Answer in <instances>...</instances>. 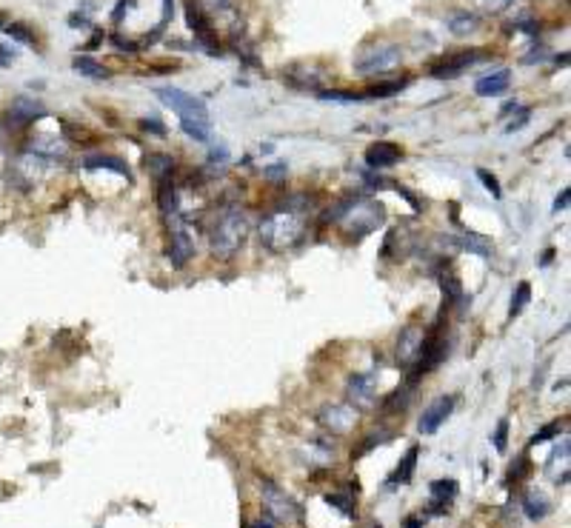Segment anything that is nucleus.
<instances>
[{
	"mask_svg": "<svg viewBox=\"0 0 571 528\" xmlns=\"http://www.w3.org/2000/svg\"><path fill=\"white\" fill-rule=\"evenodd\" d=\"M532 300V286L529 283H520L514 289V297H511V317H517L523 309H525V303Z\"/></svg>",
	"mask_w": 571,
	"mask_h": 528,
	"instance_id": "c756f323",
	"label": "nucleus"
},
{
	"mask_svg": "<svg viewBox=\"0 0 571 528\" xmlns=\"http://www.w3.org/2000/svg\"><path fill=\"white\" fill-rule=\"evenodd\" d=\"M249 226H251V220L246 214V209L240 206H226L221 214L214 217V223L209 229V249L217 260H229L235 257L246 237H249Z\"/></svg>",
	"mask_w": 571,
	"mask_h": 528,
	"instance_id": "f03ea898",
	"label": "nucleus"
},
{
	"mask_svg": "<svg viewBox=\"0 0 571 528\" xmlns=\"http://www.w3.org/2000/svg\"><path fill=\"white\" fill-rule=\"evenodd\" d=\"M474 4L483 9V12H489V15H497V12H506L514 0H474Z\"/></svg>",
	"mask_w": 571,
	"mask_h": 528,
	"instance_id": "473e14b6",
	"label": "nucleus"
},
{
	"mask_svg": "<svg viewBox=\"0 0 571 528\" xmlns=\"http://www.w3.org/2000/svg\"><path fill=\"white\" fill-rule=\"evenodd\" d=\"M423 337H426V331H423V326H417V323H412V326H406V329L400 331V337H398V363H400L403 369H414V366H417Z\"/></svg>",
	"mask_w": 571,
	"mask_h": 528,
	"instance_id": "1a4fd4ad",
	"label": "nucleus"
},
{
	"mask_svg": "<svg viewBox=\"0 0 571 528\" xmlns=\"http://www.w3.org/2000/svg\"><path fill=\"white\" fill-rule=\"evenodd\" d=\"M181 128L195 140H209L211 138V120H181Z\"/></svg>",
	"mask_w": 571,
	"mask_h": 528,
	"instance_id": "a878e982",
	"label": "nucleus"
},
{
	"mask_svg": "<svg viewBox=\"0 0 571 528\" xmlns=\"http://www.w3.org/2000/svg\"><path fill=\"white\" fill-rule=\"evenodd\" d=\"M440 283H443V291H446V300H463V286H460V277L454 275V272H443L440 275Z\"/></svg>",
	"mask_w": 571,
	"mask_h": 528,
	"instance_id": "c85d7f7f",
	"label": "nucleus"
},
{
	"mask_svg": "<svg viewBox=\"0 0 571 528\" xmlns=\"http://www.w3.org/2000/svg\"><path fill=\"white\" fill-rule=\"evenodd\" d=\"M508 86H511V72L508 69H500L494 74H486V77H480L474 83V95L480 98H497L503 92H508Z\"/></svg>",
	"mask_w": 571,
	"mask_h": 528,
	"instance_id": "ddd939ff",
	"label": "nucleus"
},
{
	"mask_svg": "<svg viewBox=\"0 0 571 528\" xmlns=\"http://www.w3.org/2000/svg\"><path fill=\"white\" fill-rule=\"evenodd\" d=\"M312 209V200L306 194H291L277 211L266 214L260 223V243L266 249L283 251L303 240L306 235V214Z\"/></svg>",
	"mask_w": 571,
	"mask_h": 528,
	"instance_id": "f257e3e1",
	"label": "nucleus"
},
{
	"mask_svg": "<svg viewBox=\"0 0 571 528\" xmlns=\"http://www.w3.org/2000/svg\"><path fill=\"white\" fill-rule=\"evenodd\" d=\"M514 29H520V32H525V34H532V37L537 34V23H534V18H532L529 12H525L523 18H517V20H514Z\"/></svg>",
	"mask_w": 571,
	"mask_h": 528,
	"instance_id": "c9c22d12",
	"label": "nucleus"
},
{
	"mask_svg": "<svg viewBox=\"0 0 571 528\" xmlns=\"http://www.w3.org/2000/svg\"><path fill=\"white\" fill-rule=\"evenodd\" d=\"M568 206V189H563L560 194H557V200H554V211H560V209H565Z\"/></svg>",
	"mask_w": 571,
	"mask_h": 528,
	"instance_id": "de8ad7c7",
	"label": "nucleus"
},
{
	"mask_svg": "<svg viewBox=\"0 0 571 528\" xmlns=\"http://www.w3.org/2000/svg\"><path fill=\"white\" fill-rule=\"evenodd\" d=\"M171 237H169V260H171V266L174 269H183L186 263L195 257V240H192V235H189V229H186V223H183V217H174L171 214Z\"/></svg>",
	"mask_w": 571,
	"mask_h": 528,
	"instance_id": "0eeeda50",
	"label": "nucleus"
},
{
	"mask_svg": "<svg viewBox=\"0 0 571 528\" xmlns=\"http://www.w3.org/2000/svg\"><path fill=\"white\" fill-rule=\"evenodd\" d=\"M477 29H480V18L471 15V12H454L449 18V32L457 34V37H466V34H471Z\"/></svg>",
	"mask_w": 571,
	"mask_h": 528,
	"instance_id": "aec40b11",
	"label": "nucleus"
},
{
	"mask_svg": "<svg viewBox=\"0 0 571 528\" xmlns=\"http://www.w3.org/2000/svg\"><path fill=\"white\" fill-rule=\"evenodd\" d=\"M83 169H89V171H95V169H109V171H114V174H129V163L123 160V157H114V154H103V152H89L83 160Z\"/></svg>",
	"mask_w": 571,
	"mask_h": 528,
	"instance_id": "2eb2a0df",
	"label": "nucleus"
},
{
	"mask_svg": "<svg viewBox=\"0 0 571 528\" xmlns=\"http://www.w3.org/2000/svg\"><path fill=\"white\" fill-rule=\"evenodd\" d=\"M317 98H320V100H334V103H357V100H363L366 95H357V92H337V89H329V92H320Z\"/></svg>",
	"mask_w": 571,
	"mask_h": 528,
	"instance_id": "2f4dec72",
	"label": "nucleus"
},
{
	"mask_svg": "<svg viewBox=\"0 0 571 528\" xmlns=\"http://www.w3.org/2000/svg\"><path fill=\"white\" fill-rule=\"evenodd\" d=\"M355 423H357V411L351 409L348 403H329V406L320 409V425H326L329 431L343 434Z\"/></svg>",
	"mask_w": 571,
	"mask_h": 528,
	"instance_id": "9b49d317",
	"label": "nucleus"
},
{
	"mask_svg": "<svg viewBox=\"0 0 571 528\" xmlns=\"http://www.w3.org/2000/svg\"><path fill=\"white\" fill-rule=\"evenodd\" d=\"M263 506H266V514L277 522H294L303 514L300 506L283 489H277L272 480H263Z\"/></svg>",
	"mask_w": 571,
	"mask_h": 528,
	"instance_id": "423d86ee",
	"label": "nucleus"
},
{
	"mask_svg": "<svg viewBox=\"0 0 571 528\" xmlns=\"http://www.w3.org/2000/svg\"><path fill=\"white\" fill-rule=\"evenodd\" d=\"M140 128H143V131H152L155 138H166V126H163L160 120H155V117H143V120H140Z\"/></svg>",
	"mask_w": 571,
	"mask_h": 528,
	"instance_id": "f704fd0d",
	"label": "nucleus"
},
{
	"mask_svg": "<svg viewBox=\"0 0 571 528\" xmlns=\"http://www.w3.org/2000/svg\"><path fill=\"white\" fill-rule=\"evenodd\" d=\"M551 257H554V249H549V251L543 254V263H551Z\"/></svg>",
	"mask_w": 571,
	"mask_h": 528,
	"instance_id": "603ef678",
	"label": "nucleus"
},
{
	"mask_svg": "<svg viewBox=\"0 0 571 528\" xmlns=\"http://www.w3.org/2000/svg\"><path fill=\"white\" fill-rule=\"evenodd\" d=\"M480 58H486V52H483V49L457 52V55H452V58H446L440 63H434L431 66V77H437V80H454L463 72H468L474 63H480Z\"/></svg>",
	"mask_w": 571,
	"mask_h": 528,
	"instance_id": "6e6552de",
	"label": "nucleus"
},
{
	"mask_svg": "<svg viewBox=\"0 0 571 528\" xmlns=\"http://www.w3.org/2000/svg\"><path fill=\"white\" fill-rule=\"evenodd\" d=\"M203 6H206V12H211V15H221V12H229V9H232V0H203Z\"/></svg>",
	"mask_w": 571,
	"mask_h": 528,
	"instance_id": "4c0bfd02",
	"label": "nucleus"
},
{
	"mask_svg": "<svg viewBox=\"0 0 571 528\" xmlns=\"http://www.w3.org/2000/svg\"><path fill=\"white\" fill-rule=\"evenodd\" d=\"M131 6H135V0H120V4L114 6V12H112V18H114V23H120L123 18H126V12L131 9Z\"/></svg>",
	"mask_w": 571,
	"mask_h": 528,
	"instance_id": "79ce46f5",
	"label": "nucleus"
},
{
	"mask_svg": "<svg viewBox=\"0 0 571 528\" xmlns=\"http://www.w3.org/2000/svg\"><path fill=\"white\" fill-rule=\"evenodd\" d=\"M157 100H163L174 114H178L181 120H209V109L200 98L183 92V89H174V86H160V89H155Z\"/></svg>",
	"mask_w": 571,
	"mask_h": 528,
	"instance_id": "39448f33",
	"label": "nucleus"
},
{
	"mask_svg": "<svg viewBox=\"0 0 571 528\" xmlns=\"http://www.w3.org/2000/svg\"><path fill=\"white\" fill-rule=\"evenodd\" d=\"M109 40H112V46H117L120 52H138V49H140V43H135V40H123L120 34H112Z\"/></svg>",
	"mask_w": 571,
	"mask_h": 528,
	"instance_id": "58836bf2",
	"label": "nucleus"
},
{
	"mask_svg": "<svg viewBox=\"0 0 571 528\" xmlns=\"http://www.w3.org/2000/svg\"><path fill=\"white\" fill-rule=\"evenodd\" d=\"M6 32L12 34V37H18V40H23V43H34V34L23 26V23H9L6 26Z\"/></svg>",
	"mask_w": 571,
	"mask_h": 528,
	"instance_id": "e433bc0d",
	"label": "nucleus"
},
{
	"mask_svg": "<svg viewBox=\"0 0 571 528\" xmlns=\"http://www.w3.org/2000/svg\"><path fill=\"white\" fill-rule=\"evenodd\" d=\"M428 491H431V500H434V503H443V506H449V503L457 497L460 486H457L454 480H434L431 486H428Z\"/></svg>",
	"mask_w": 571,
	"mask_h": 528,
	"instance_id": "4be33fe9",
	"label": "nucleus"
},
{
	"mask_svg": "<svg viewBox=\"0 0 571 528\" xmlns=\"http://www.w3.org/2000/svg\"><path fill=\"white\" fill-rule=\"evenodd\" d=\"M406 89V80H388V83H377L366 92V98H391Z\"/></svg>",
	"mask_w": 571,
	"mask_h": 528,
	"instance_id": "bb28decb",
	"label": "nucleus"
},
{
	"mask_svg": "<svg viewBox=\"0 0 571 528\" xmlns=\"http://www.w3.org/2000/svg\"><path fill=\"white\" fill-rule=\"evenodd\" d=\"M40 114H43V109H40V103L32 100V98H18V100L12 103V120H15V123H32V120L40 117Z\"/></svg>",
	"mask_w": 571,
	"mask_h": 528,
	"instance_id": "412c9836",
	"label": "nucleus"
},
{
	"mask_svg": "<svg viewBox=\"0 0 571 528\" xmlns=\"http://www.w3.org/2000/svg\"><path fill=\"white\" fill-rule=\"evenodd\" d=\"M403 157L400 146H394L388 140H380V143H372L369 152H366V163L372 169H391V166H398Z\"/></svg>",
	"mask_w": 571,
	"mask_h": 528,
	"instance_id": "f8f14e48",
	"label": "nucleus"
},
{
	"mask_svg": "<svg viewBox=\"0 0 571 528\" xmlns=\"http://www.w3.org/2000/svg\"><path fill=\"white\" fill-rule=\"evenodd\" d=\"M69 26H74V29H77V26H83V29H92V23L86 20V18H69Z\"/></svg>",
	"mask_w": 571,
	"mask_h": 528,
	"instance_id": "8fccbe9b",
	"label": "nucleus"
},
{
	"mask_svg": "<svg viewBox=\"0 0 571 528\" xmlns=\"http://www.w3.org/2000/svg\"><path fill=\"white\" fill-rule=\"evenodd\" d=\"M560 428H563L560 423H551V425H546L543 431H537V434L532 437V446H534V443H543V440H549V437H554V434H560Z\"/></svg>",
	"mask_w": 571,
	"mask_h": 528,
	"instance_id": "ea45409f",
	"label": "nucleus"
},
{
	"mask_svg": "<svg viewBox=\"0 0 571 528\" xmlns=\"http://www.w3.org/2000/svg\"><path fill=\"white\" fill-rule=\"evenodd\" d=\"M420 522H423V517H414V520L406 522V528H420Z\"/></svg>",
	"mask_w": 571,
	"mask_h": 528,
	"instance_id": "3c124183",
	"label": "nucleus"
},
{
	"mask_svg": "<svg viewBox=\"0 0 571 528\" xmlns=\"http://www.w3.org/2000/svg\"><path fill=\"white\" fill-rule=\"evenodd\" d=\"M452 411H454V397H452V394H446V397H437L434 403H428L423 409V414H420V425H417L420 434H434L437 428L449 420Z\"/></svg>",
	"mask_w": 571,
	"mask_h": 528,
	"instance_id": "9d476101",
	"label": "nucleus"
},
{
	"mask_svg": "<svg viewBox=\"0 0 571 528\" xmlns=\"http://www.w3.org/2000/svg\"><path fill=\"white\" fill-rule=\"evenodd\" d=\"M146 169L155 174L157 180H163V178H171L174 160H171L169 154H149V157H146Z\"/></svg>",
	"mask_w": 571,
	"mask_h": 528,
	"instance_id": "b1692460",
	"label": "nucleus"
},
{
	"mask_svg": "<svg viewBox=\"0 0 571 528\" xmlns=\"http://www.w3.org/2000/svg\"><path fill=\"white\" fill-rule=\"evenodd\" d=\"M383 217H386L383 206H380L377 200L360 197V194L346 197L343 203H337V206L329 211V220L340 223V229H343L348 237H355V240L372 235L374 229H380V226H383Z\"/></svg>",
	"mask_w": 571,
	"mask_h": 528,
	"instance_id": "7ed1b4c3",
	"label": "nucleus"
},
{
	"mask_svg": "<svg viewBox=\"0 0 571 528\" xmlns=\"http://www.w3.org/2000/svg\"><path fill=\"white\" fill-rule=\"evenodd\" d=\"M72 69H74L77 74H83V77H89V80H109V77H112V72H109L103 63L86 58V55H77V58L72 60Z\"/></svg>",
	"mask_w": 571,
	"mask_h": 528,
	"instance_id": "f3484780",
	"label": "nucleus"
},
{
	"mask_svg": "<svg viewBox=\"0 0 571 528\" xmlns=\"http://www.w3.org/2000/svg\"><path fill=\"white\" fill-rule=\"evenodd\" d=\"M266 178H269V180H283V178H286V166L280 163V166H272V169H266Z\"/></svg>",
	"mask_w": 571,
	"mask_h": 528,
	"instance_id": "37998d69",
	"label": "nucleus"
},
{
	"mask_svg": "<svg viewBox=\"0 0 571 528\" xmlns=\"http://www.w3.org/2000/svg\"><path fill=\"white\" fill-rule=\"evenodd\" d=\"M523 511H525V517H529V520H543V517H549L551 503H549L546 494H540V491H529V494L523 497Z\"/></svg>",
	"mask_w": 571,
	"mask_h": 528,
	"instance_id": "6ab92c4d",
	"label": "nucleus"
},
{
	"mask_svg": "<svg viewBox=\"0 0 571 528\" xmlns=\"http://www.w3.org/2000/svg\"><path fill=\"white\" fill-rule=\"evenodd\" d=\"M525 120H529V109H523V112H520V117H514V120L508 123V128H506V131H517L520 126H525Z\"/></svg>",
	"mask_w": 571,
	"mask_h": 528,
	"instance_id": "c03bdc74",
	"label": "nucleus"
},
{
	"mask_svg": "<svg viewBox=\"0 0 571 528\" xmlns=\"http://www.w3.org/2000/svg\"><path fill=\"white\" fill-rule=\"evenodd\" d=\"M525 468H529V460H525V457H520L517 463H511V480H520V477H525V474H529V471H525Z\"/></svg>",
	"mask_w": 571,
	"mask_h": 528,
	"instance_id": "a19ab883",
	"label": "nucleus"
},
{
	"mask_svg": "<svg viewBox=\"0 0 571 528\" xmlns=\"http://www.w3.org/2000/svg\"><path fill=\"white\" fill-rule=\"evenodd\" d=\"M417 457H420V449H417V446H412V449L406 451V457L400 460L398 471H394V474H391V482H409V480H412V474H414Z\"/></svg>",
	"mask_w": 571,
	"mask_h": 528,
	"instance_id": "5701e85b",
	"label": "nucleus"
},
{
	"mask_svg": "<svg viewBox=\"0 0 571 528\" xmlns=\"http://www.w3.org/2000/svg\"><path fill=\"white\" fill-rule=\"evenodd\" d=\"M394 66H400V46H394V43H369L355 58L357 74H386Z\"/></svg>",
	"mask_w": 571,
	"mask_h": 528,
	"instance_id": "20e7f679",
	"label": "nucleus"
},
{
	"mask_svg": "<svg viewBox=\"0 0 571 528\" xmlns=\"http://www.w3.org/2000/svg\"><path fill=\"white\" fill-rule=\"evenodd\" d=\"M457 243H460V249H466L471 254H480V257H489L492 254V243H489V237H483V235H466Z\"/></svg>",
	"mask_w": 571,
	"mask_h": 528,
	"instance_id": "393cba45",
	"label": "nucleus"
},
{
	"mask_svg": "<svg viewBox=\"0 0 571 528\" xmlns=\"http://www.w3.org/2000/svg\"><path fill=\"white\" fill-rule=\"evenodd\" d=\"M32 154L43 157V160H63L66 157V143H60L58 138H49V135H37L29 140V149Z\"/></svg>",
	"mask_w": 571,
	"mask_h": 528,
	"instance_id": "4468645a",
	"label": "nucleus"
},
{
	"mask_svg": "<svg viewBox=\"0 0 571 528\" xmlns=\"http://www.w3.org/2000/svg\"><path fill=\"white\" fill-rule=\"evenodd\" d=\"M348 397L360 403V406H372L374 397V377L372 374H355L348 380Z\"/></svg>",
	"mask_w": 571,
	"mask_h": 528,
	"instance_id": "dca6fc26",
	"label": "nucleus"
},
{
	"mask_svg": "<svg viewBox=\"0 0 571 528\" xmlns=\"http://www.w3.org/2000/svg\"><path fill=\"white\" fill-rule=\"evenodd\" d=\"M326 503L340 508L346 517H355V494H346V491H334V494H326Z\"/></svg>",
	"mask_w": 571,
	"mask_h": 528,
	"instance_id": "cd10ccee",
	"label": "nucleus"
},
{
	"mask_svg": "<svg viewBox=\"0 0 571 528\" xmlns=\"http://www.w3.org/2000/svg\"><path fill=\"white\" fill-rule=\"evenodd\" d=\"M494 449H497V451H506V449H508V420H500V423H497V431H494Z\"/></svg>",
	"mask_w": 571,
	"mask_h": 528,
	"instance_id": "72a5a7b5",
	"label": "nucleus"
},
{
	"mask_svg": "<svg viewBox=\"0 0 571 528\" xmlns=\"http://www.w3.org/2000/svg\"><path fill=\"white\" fill-rule=\"evenodd\" d=\"M246 528H275V520H272V517H260V520L249 522Z\"/></svg>",
	"mask_w": 571,
	"mask_h": 528,
	"instance_id": "49530a36",
	"label": "nucleus"
},
{
	"mask_svg": "<svg viewBox=\"0 0 571 528\" xmlns=\"http://www.w3.org/2000/svg\"><path fill=\"white\" fill-rule=\"evenodd\" d=\"M157 209H160L166 217H171L174 211H178V189H174L171 178L157 180Z\"/></svg>",
	"mask_w": 571,
	"mask_h": 528,
	"instance_id": "a211bd4d",
	"label": "nucleus"
},
{
	"mask_svg": "<svg viewBox=\"0 0 571 528\" xmlns=\"http://www.w3.org/2000/svg\"><path fill=\"white\" fill-rule=\"evenodd\" d=\"M171 15H174V0H163V20H160V23L166 26V23L171 20Z\"/></svg>",
	"mask_w": 571,
	"mask_h": 528,
	"instance_id": "a18cd8bd",
	"label": "nucleus"
},
{
	"mask_svg": "<svg viewBox=\"0 0 571 528\" xmlns=\"http://www.w3.org/2000/svg\"><path fill=\"white\" fill-rule=\"evenodd\" d=\"M477 180H480L483 186H486V192H489L494 200H500V197H503V189H500L497 178H494V174H492L489 169H477Z\"/></svg>",
	"mask_w": 571,
	"mask_h": 528,
	"instance_id": "7c9ffc66",
	"label": "nucleus"
},
{
	"mask_svg": "<svg viewBox=\"0 0 571 528\" xmlns=\"http://www.w3.org/2000/svg\"><path fill=\"white\" fill-rule=\"evenodd\" d=\"M9 63H15V52H9L4 46V49H0V66H9Z\"/></svg>",
	"mask_w": 571,
	"mask_h": 528,
	"instance_id": "09e8293b",
	"label": "nucleus"
}]
</instances>
